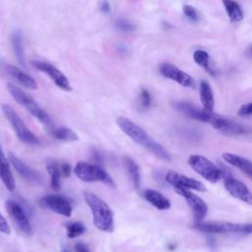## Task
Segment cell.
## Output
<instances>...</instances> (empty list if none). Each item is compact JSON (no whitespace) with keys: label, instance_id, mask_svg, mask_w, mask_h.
<instances>
[{"label":"cell","instance_id":"obj_20","mask_svg":"<svg viewBox=\"0 0 252 252\" xmlns=\"http://www.w3.org/2000/svg\"><path fill=\"white\" fill-rule=\"evenodd\" d=\"M5 71L7 74L12 77L16 82H18L20 85H22L25 88L31 89V90H36L37 89V84L36 82L27 73L23 72L19 68L13 65H5Z\"/></svg>","mask_w":252,"mask_h":252},{"label":"cell","instance_id":"obj_24","mask_svg":"<svg viewBox=\"0 0 252 252\" xmlns=\"http://www.w3.org/2000/svg\"><path fill=\"white\" fill-rule=\"evenodd\" d=\"M46 169L50 175L51 189L55 192L59 191L61 188V174H62L60 165L56 161L50 160L46 163Z\"/></svg>","mask_w":252,"mask_h":252},{"label":"cell","instance_id":"obj_39","mask_svg":"<svg viewBox=\"0 0 252 252\" xmlns=\"http://www.w3.org/2000/svg\"><path fill=\"white\" fill-rule=\"evenodd\" d=\"M251 53H252V48H251Z\"/></svg>","mask_w":252,"mask_h":252},{"label":"cell","instance_id":"obj_31","mask_svg":"<svg viewBox=\"0 0 252 252\" xmlns=\"http://www.w3.org/2000/svg\"><path fill=\"white\" fill-rule=\"evenodd\" d=\"M152 104V97L146 89H142L140 93V106L143 109H148Z\"/></svg>","mask_w":252,"mask_h":252},{"label":"cell","instance_id":"obj_22","mask_svg":"<svg viewBox=\"0 0 252 252\" xmlns=\"http://www.w3.org/2000/svg\"><path fill=\"white\" fill-rule=\"evenodd\" d=\"M122 161L133 188L138 189L141 184V173L138 164L130 157H123Z\"/></svg>","mask_w":252,"mask_h":252},{"label":"cell","instance_id":"obj_11","mask_svg":"<svg viewBox=\"0 0 252 252\" xmlns=\"http://www.w3.org/2000/svg\"><path fill=\"white\" fill-rule=\"evenodd\" d=\"M222 178L226 191L232 197L246 204L252 205V193L243 182L233 178L230 174H227V172H222Z\"/></svg>","mask_w":252,"mask_h":252},{"label":"cell","instance_id":"obj_3","mask_svg":"<svg viewBox=\"0 0 252 252\" xmlns=\"http://www.w3.org/2000/svg\"><path fill=\"white\" fill-rule=\"evenodd\" d=\"M7 89L10 94L14 97V99L25 109H27L33 117H35L45 126L52 127V121L49 115L38 105V103L32 96H30L20 88L12 84H8Z\"/></svg>","mask_w":252,"mask_h":252},{"label":"cell","instance_id":"obj_9","mask_svg":"<svg viewBox=\"0 0 252 252\" xmlns=\"http://www.w3.org/2000/svg\"><path fill=\"white\" fill-rule=\"evenodd\" d=\"M39 206L64 217H71L73 211L71 202L58 194H50L40 198Z\"/></svg>","mask_w":252,"mask_h":252},{"label":"cell","instance_id":"obj_28","mask_svg":"<svg viewBox=\"0 0 252 252\" xmlns=\"http://www.w3.org/2000/svg\"><path fill=\"white\" fill-rule=\"evenodd\" d=\"M85 231H86V226L83 222L74 221L66 224V234H67V237L69 238H76L84 234Z\"/></svg>","mask_w":252,"mask_h":252},{"label":"cell","instance_id":"obj_19","mask_svg":"<svg viewBox=\"0 0 252 252\" xmlns=\"http://www.w3.org/2000/svg\"><path fill=\"white\" fill-rule=\"evenodd\" d=\"M222 158L232 166L238 168L241 172H243L249 179L252 180V161L249 159L237 156L231 153H223Z\"/></svg>","mask_w":252,"mask_h":252},{"label":"cell","instance_id":"obj_37","mask_svg":"<svg viewBox=\"0 0 252 252\" xmlns=\"http://www.w3.org/2000/svg\"><path fill=\"white\" fill-rule=\"evenodd\" d=\"M74 249H75V252H90L88 246L83 242H77L75 244Z\"/></svg>","mask_w":252,"mask_h":252},{"label":"cell","instance_id":"obj_13","mask_svg":"<svg viewBox=\"0 0 252 252\" xmlns=\"http://www.w3.org/2000/svg\"><path fill=\"white\" fill-rule=\"evenodd\" d=\"M174 190L176 191L177 194L181 195L186 200V203L190 207L195 220L198 222L203 220V219L206 217L208 212V206L205 203V201L199 196H197L196 194L190 192L188 189L176 188Z\"/></svg>","mask_w":252,"mask_h":252},{"label":"cell","instance_id":"obj_35","mask_svg":"<svg viewBox=\"0 0 252 252\" xmlns=\"http://www.w3.org/2000/svg\"><path fill=\"white\" fill-rule=\"evenodd\" d=\"M60 169H61V173L65 176V177H69L70 174H71V171H72V167L69 163L67 162H64L60 165Z\"/></svg>","mask_w":252,"mask_h":252},{"label":"cell","instance_id":"obj_34","mask_svg":"<svg viewBox=\"0 0 252 252\" xmlns=\"http://www.w3.org/2000/svg\"><path fill=\"white\" fill-rule=\"evenodd\" d=\"M0 232L5 233V234H10L11 233V228L6 220V219L0 214Z\"/></svg>","mask_w":252,"mask_h":252},{"label":"cell","instance_id":"obj_23","mask_svg":"<svg viewBox=\"0 0 252 252\" xmlns=\"http://www.w3.org/2000/svg\"><path fill=\"white\" fill-rule=\"evenodd\" d=\"M200 99L203 105V108L209 112H213L215 99L214 94L210 84L207 81H201L200 83Z\"/></svg>","mask_w":252,"mask_h":252},{"label":"cell","instance_id":"obj_16","mask_svg":"<svg viewBox=\"0 0 252 252\" xmlns=\"http://www.w3.org/2000/svg\"><path fill=\"white\" fill-rule=\"evenodd\" d=\"M8 159L12 166L16 169V171L27 181L32 183H38L41 180V175L38 171L31 168L26 163H24L21 159H19L14 154L10 153L8 155Z\"/></svg>","mask_w":252,"mask_h":252},{"label":"cell","instance_id":"obj_29","mask_svg":"<svg viewBox=\"0 0 252 252\" xmlns=\"http://www.w3.org/2000/svg\"><path fill=\"white\" fill-rule=\"evenodd\" d=\"M193 58H194V61L201 67H203L204 69H206L210 74L214 75V71L210 68L209 66V53L205 50H202V49H198L194 52L193 54Z\"/></svg>","mask_w":252,"mask_h":252},{"label":"cell","instance_id":"obj_15","mask_svg":"<svg viewBox=\"0 0 252 252\" xmlns=\"http://www.w3.org/2000/svg\"><path fill=\"white\" fill-rule=\"evenodd\" d=\"M215 129L222 132L225 135H240L247 132V130L240 124L229 120L217 113H213L210 123Z\"/></svg>","mask_w":252,"mask_h":252},{"label":"cell","instance_id":"obj_4","mask_svg":"<svg viewBox=\"0 0 252 252\" xmlns=\"http://www.w3.org/2000/svg\"><path fill=\"white\" fill-rule=\"evenodd\" d=\"M75 175L85 182H101L110 188H115L112 177L100 166L86 161H78L73 169Z\"/></svg>","mask_w":252,"mask_h":252},{"label":"cell","instance_id":"obj_27","mask_svg":"<svg viewBox=\"0 0 252 252\" xmlns=\"http://www.w3.org/2000/svg\"><path fill=\"white\" fill-rule=\"evenodd\" d=\"M12 44H13V49L15 52V55L18 59V61L23 65L24 67L26 66V61H25V52H24V47H23V38L21 32H15L12 36Z\"/></svg>","mask_w":252,"mask_h":252},{"label":"cell","instance_id":"obj_17","mask_svg":"<svg viewBox=\"0 0 252 252\" xmlns=\"http://www.w3.org/2000/svg\"><path fill=\"white\" fill-rule=\"evenodd\" d=\"M174 107L177 108L182 113H184L185 115H187L188 117H191L195 120H199V121L206 122V123H210L213 113H214V112H209V111L205 110L204 108H202V109L198 108L195 105L185 102V101L175 102Z\"/></svg>","mask_w":252,"mask_h":252},{"label":"cell","instance_id":"obj_38","mask_svg":"<svg viewBox=\"0 0 252 252\" xmlns=\"http://www.w3.org/2000/svg\"><path fill=\"white\" fill-rule=\"evenodd\" d=\"M61 252H72V251H71V249H70L68 246H65V247L62 248Z\"/></svg>","mask_w":252,"mask_h":252},{"label":"cell","instance_id":"obj_2","mask_svg":"<svg viewBox=\"0 0 252 252\" xmlns=\"http://www.w3.org/2000/svg\"><path fill=\"white\" fill-rule=\"evenodd\" d=\"M84 197L92 211L94 226L101 231L112 232L114 230V218L110 207L94 193L86 192Z\"/></svg>","mask_w":252,"mask_h":252},{"label":"cell","instance_id":"obj_36","mask_svg":"<svg viewBox=\"0 0 252 252\" xmlns=\"http://www.w3.org/2000/svg\"><path fill=\"white\" fill-rule=\"evenodd\" d=\"M99 10L103 13V14H108L110 12V5L108 3L107 0H102L99 3Z\"/></svg>","mask_w":252,"mask_h":252},{"label":"cell","instance_id":"obj_8","mask_svg":"<svg viewBox=\"0 0 252 252\" xmlns=\"http://www.w3.org/2000/svg\"><path fill=\"white\" fill-rule=\"evenodd\" d=\"M5 207H6L7 213L9 214L11 219L14 220L16 226L22 231L23 234H25L28 237H31L33 232L32 227L23 208L17 202L12 200H7L5 203Z\"/></svg>","mask_w":252,"mask_h":252},{"label":"cell","instance_id":"obj_5","mask_svg":"<svg viewBox=\"0 0 252 252\" xmlns=\"http://www.w3.org/2000/svg\"><path fill=\"white\" fill-rule=\"evenodd\" d=\"M194 227L200 231L207 233H252V223H233L226 221H199L195 224Z\"/></svg>","mask_w":252,"mask_h":252},{"label":"cell","instance_id":"obj_10","mask_svg":"<svg viewBox=\"0 0 252 252\" xmlns=\"http://www.w3.org/2000/svg\"><path fill=\"white\" fill-rule=\"evenodd\" d=\"M32 64L40 72L45 73L58 88L67 92H70L72 90L68 78L54 65L41 60H32Z\"/></svg>","mask_w":252,"mask_h":252},{"label":"cell","instance_id":"obj_33","mask_svg":"<svg viewBox=\"0 0 252 252\" xmlns=\"http://www.w3.org/2000/svg\"><path fill=\"white\" fill-rule=\"evenodd\" d=\"M237 113L239 116H252V102L243 104Z\"/></svg>","mask_w":252,"mask_h":252},{"label":"cell","instance_id":"obj_1","mask_svg":"<svg viewBox=\"0 0 252 252\" xmlns=\"http://www.w3.org/2000/svg\"><path fill=\"white\" fill-rule=\"evenodd\" d=\"M116 123L118 127L122 130V132L126 134L131 140L148 150L159 159L165 161L171 159L170 155L162 147V145L157 142L154 138H152L142 127L134 123L132 120L123 116H119L116 119Z\"/></svg>","mask_w":252,"mask_h":252},{"label":"cell","instance_id":"obj_14","mask_svg":"<svg viewBox=\"0 0 252 252\" xmlns=\"http://www.w3.org/2000/svg\"><path fill=\"white\" fill-rule=\"evenodd\" d=\"M159 73L164 78L172 80L185 88H194V79L184 71L170 63H162L159 65Z\"/></svg>","mask_w":252,"mask_h":252},{"label":"cell","instance_id":"obj_12","mask_svg":"<svg viewBox=\"0 0 252 252\" xmlns=\"http://www.w3.org/2000/svg\"><path fill=\"white\" fill-rule=\"evenodd\" d=\"M165 180L169 183L174 189L183 188V189H192L197 191H206V186L199 180L188 177L184 174H180L176 171L169 170L165 174Z\"/></svg>","mask_w":252,"mask_h":252},{"label":"cell","instance_id":"obj_21","mask_svg":"<svg viewBox=\"0 0 252 252\" xmlns=\"http://www.w3.org/2000/svg\"><path fill=\"white\" fill-rule=\"evenodd\" d=\"M143 197L146 201H148L151 205H153L155 208L160 211L168 210L171 206L170 201L163 196L161 193H159L157 190L154 189H147L143 192Z\"/></svg>","mask_w":252,"mask_h":252},{"label":"cell","instance_id":"obj_26","mask_svg":"<svg viewBox=\"0 0 252 252\" xmlns=\"http://www.w3.org/2000/svg\"><path fill=\"white\" fill-rule=\"evenodd\" d=\"M52 136L60 141L64 142H75L79 139V136L68 127H59L52 130Z\"/></svg>","mask_w":252,"mask_h":252},{"label":"cell","instance_id":"obj_25","mask_svg":"<svg viewBox=\"0 0 252 252\" xmlns=\"http://www.w3.org/2000/svg\"><path fill=\"white\" fill-rule=\"evenodd\" d=\"M222 4L231 22H239L243 19V12L238 3L233 0H222Z\"/></svg>","mask_w":252,"mask_h":252},{"label":"cell","instance_id":"obj_32","mask_svg":"<svg viewBox=\"0 0 252 252\" xmlns=\"http://www.w3.org/2000/svg\"><path fill=\"white\" fill-rule=\"evenodd\" d=\"M182 11L184 13V15L186 17H188L189 19H191L192 21H197L198 20V13L195 10L194 7L190 6V5H183L182 7Z\"/></svg>","mask_w":252,"mask_h":252},{"label":"cell","instance_id":"obj_30","mask_svg":"<svg viewBox=\"0 0 252 252\" xmlns=\"http://www.w3.org/2000/svg\"><path fill=\"white\" fill-rule=\"evenodd\" d=\"M114 26L118 32H130L136 29L134 24H132L131 22H129L127 19H124V18H118L115 21Z\"/></svg>","mask_w":252,"mask_h":252},{"label":"cell","instance_id":"obj_18","mask_svg":"<svg viewBox=\"0 0 252 252\" xmlns=\"http://www.w3.org/2000/svg\"><path fill=\"white\" fill-rule=\"evenodd\" d=\"M0 179L10 192H13L15 190L16 181L11 171L10 161L8 158L4 155V152L1 148V144H0Z\"/></svg>","mask_w":252,"mask_h":252},{"label":"cell","instance_id":"obj_6","mask_svg":"<svg viewBox=\"0 0 252 252\" xmlns=\"http://www.w3.org/2000/svg\"><path fill=\"white\" fill-rule=\"evenodd\" d=\"M2 111L11 124L18 139L28 145H38L39 139L26 126L19 114L8 104L2 105Z\"/></svg>","mask_w":252,"mask_h":252},{"label":"cell","instance_id":"obj_7","mask_svg":"<svg viewBox=\"0 0 252 252\" xmlns=\"http://www.w3.org/2000/svg\"><path fill=\"white\" fill-rule=\"evenodd\" d=\"M188 164L211 183H216L222 178V170L204 156L191 155L188 158Z\"/></svg>","mask_w":252,"mask_h":252}]
</instances>
